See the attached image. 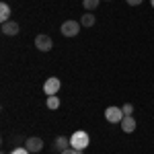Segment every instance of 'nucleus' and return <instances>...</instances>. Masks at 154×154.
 <instances>
[{"label":"nucleus","instance_id":"5","mask_svg":"<svg viewBox=\"0 0 154 154\" xmlns=\"http://www.w3.org/2000/svg\"><path fill=\"white\" fill-rule=\"evenodd\" d=\"M35 48L39 51H49V49L54 48V41H51L49 35H37L35 37Z\"/></svg>","mask_w":154,"mask_h":154},{"label":"nucleus","instance_id":"10","mask_svg":"<svg viewBox=\"0 0 154 154\" xmlns=\"http://www.w3.org/2000/svg\"><path fill=\"white\" fill-rule=\"evenodd\" d=\"M8 19H11V6L6 2H2L0 4V21L2 23H8Z\"/></svg>","mask_w":154,"mask_h":154},{"label":"nucleus","instance_id":"4","mask_svg":"<svg viewBox=\"0 0 154 154\" xmlns=\"http://www.w3.org/2000/svg\"><path fill=\"white\" fill-rule=\"evenodd\" d=\"M60 88H62V82H60V78H56V76H51V78H48L45 82H43V93L45 95H58Z\"/></svg>","mask_w":154,"mask_h":154},{"label":"nucleus","instance_id":"3","mask_svg":"<svg viewBox=\"0 0 154 154\" xmlns=\"http://www.w3.org/2000/svg\"><path fill=\"white\" fill-rule=\"evenodd\" d=\"M125 117L123 115V111H121V107H107L105 109V119L109 123H121V119Z\"/></svg>","mask_w":154,"mask_h":154},{"label":"nucleus","instance_id":"2","mask_svg":"<svg viewBox=\"0 0 154 154\" xmlns=\"http://www.w3.org/2000/svg\"><path fill=\"white\" fill-rule=\"evenodd\" d=\"M80 27L82 25L76 23V21H66V23H62V27H60V33L64 37H76L78 31H80Z\"/></svg>","mask_w":154,"mask_h":154},{"label":"nucleus","instance_id":"16","mask_svg":"<svg viewBox=\"0 0 154 154\" xmlns=\"http://www.w3.org/2000/svg\"><path fill=\"white\" fill-rule=\"evenodd\" d=\"M11 154H31V152H29L27 148H14V150H12Z\"/></svg>","mask_w":154,"mask_h":154},{"label":"nucleus","instance_id":"14","mask_svg":"<svg viewBox=\"0 0 154 154\" xmlns=\"http://www.w3.org/2000/svg\"><path fill=\"white\" fill-rule=\"evenodd\" d=\"M121 111H123V115H131L134 113V105L131 103H125V105L121 107Z\"/></svg>","mask_w":154,"mask_h":154},{"label":"nucleus","instance_id":"11","mask_svg":"<svg viewBox=\"0 0 154 154\" xmlns=\"http://www.w3.org/2000/svg\"><path fill=\"white\" fill-rule=\"evenodd\" d=\"M45 107L51 109V111H56V109L60 107V97L58 95H49L48 99H45Z\"/></svg>","mask_w":154,"mask_h":154},{"label":"nucleus","instance_id":"6","mask_svg":"<svg viewBox=\"0 0 154 154\" xmlns=\"http://www.w3.org/2000/svg\"><path fill=\"white\" fill-rule=\"evenodd\" d=\"M25 148H27L29 152H41V150H43V140L37 138V136H33V138L25 140Z\"/></svg>","mask_w":154,"mask_h":154},{"label":"nucleus","instance_id":"18","mask_svg":"<svg viewBox=\"0 0 154 154\" xmlns=\"http://www.w3.org/2000/svg\"><path fill=\"white\" fill-rule=\"evenodd\" d=\"M150 2H152V8H154V0H150Z\"/></svg>","mask_w":154,"mask_h":154},{"label":"nucleus","instance_id":"15","mask_svg":"<svg viewBox=\"0 0 154 154\" xmlns=\"http://www.w3.org/2000/svg\"><path fill=\"white\" fill-rule=\"evenodd\" d=\"M60 154H82V150H76V148H66V150H64V152H60Z\"/></svg>","mask_w":154,"mask_h":154},{"label":"nucleus","instance_id":"17","mask_svg":"<svg viewBox=\"0 0 154 154\" xmlns=\"http://www.w3.org/2000/svg\"><path fill=\"white\" fill-rule=\"evenodd\" d=\"M125 2H128L130 6H138V4H142L144 0H125Z\"/></svg>","mask_w":154,"mask_h":154},{"label":"nucleus","instance_id":"13","mask_svg":"<svg viewBox=\"0 0 154 154\" xmlns=\"http://www.w3.org/2000/svg\"><path fill=\"white\" fill-rule=\"evenodd\" d=\"M99 2H101V0H82V6L86 11H95L97 6H99Z\"/></svg>","mask_w":154,"mask_h":154},{"label":"nucleus","instance_id":"1","mask_svg":"<svg viewBox=\"0 0 154 154\" xmlns=\"http://www.w3.org/2000/svg\"><path fill=\"white\" fill-rule=\"evenodd\" d=\"M88 144H91V138H88V134L82 131V130L74 131V134L70 136V146H72V148H76V150H84Z\"/></svg>","mask_w":154,"mask_h":154},{"label":"nucleus","instance_id":"12","mask_svg":"<svg viewBox=\"0 0 154 154\" xmlns=\"http://www.w3.org/2000/svg\"><path fill=\"white\" fill-rule=\"evenodd\" d=\"M95 14H93V12H84L82 14V19H80V25H82V27H93V25H95Z\"/></svg>","mask_w":154,"mask_h":154},{"label":"nucleus","instance_id":"8","mask_svg":"<svg viewBox=\"0 0 154 154\" xmlns=\"http://www.w3.org/2000/svg\"><path fill=\"white\" fill-rule=\"evenodd\" d=\"M2 33L4 35H17L19 31H21V27H19V23L17 21H8V23H2Z\"/></svg>","mask_w":154,"mask_h":154},{"label":"nucleus","instance_id":"7","mask_svg":"<svg viewBox=\"0 0 154 154\" xmlns=\"http://www.w3.org/2000/svg\"><path fill=\"white\" fill-rule=\"evenodd\" d=\"M119 125H121V130L125 131V134H131V131H136V125H138V123H136V119L131 117V115H125V117L121 119Z\"/></svg>","mask_w":154,"mask_h":154},{"label":"nucleus","instance_id":"9","mask_svg":"<svg viewBox=\"0 0 154 154\" xmlns=\"http://www.w3.org/2000/svg\"><path fill=\"white\" fill-rule=\"evenodd\" d=\"M66 148H70V140L64 138V136H58V138L54 140V150H56V152H64Z\"/></svg>","mask_w":154,"mask_h":154}]
</instances>
